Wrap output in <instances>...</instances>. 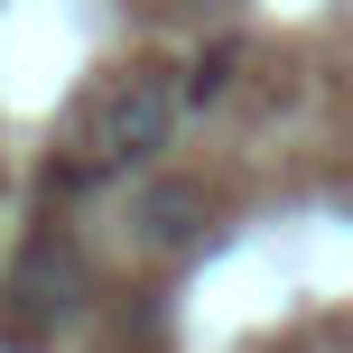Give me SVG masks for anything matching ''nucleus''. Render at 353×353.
Returning <instances> with one entry per match:
<instances>
[{
    "instance_id": "f257e3e1",
    "label": "nucleus",
    "mask_w": 353,
    "mask_h": 353,
    "mask_svg": "<svg viewBox=\"0 0 353 353\" xmlns=\"http://www.w3.org/2000/svg\"><path fill=\"white\" fill-rule=\"evenodd\" d=\"M168 130H176V84L168 74H130V84H112L93 140H103V159H159Z\"/></svg>"
},
{
    "instance_id": "f03ea898",
    "label": "nucleus",
    "mask_w": 353,
    "mask_h": 353,
    "mask_svg": "<svg viewBox=\"0 0 353 353\" xmlns=\"http://www.w3.org/2000/svg\"><path fill=\"white\" fill-rule=\"evenodd\" d=\"M195 214H205V195H195V186H159V195L140 205V223H149V242H186Z\"/></svg>"
},
{
    "instance_id": "7ed1b4c3",
    "label": "nucleus",
    "mask_w": 353,
    "mask_h": 353,
    "mask_svg": "<svg viewBox=\"0 0 353 353\" xmlns=\"http://www.w3.org/2000/svg\"><path fill=\"white\" fill-rule=\"evenodd\" d=\"M223 84H232V47H214L205 65H195V84H186V93H195V103H214V93H223Z\"/></svg>"
}]
</instances>
